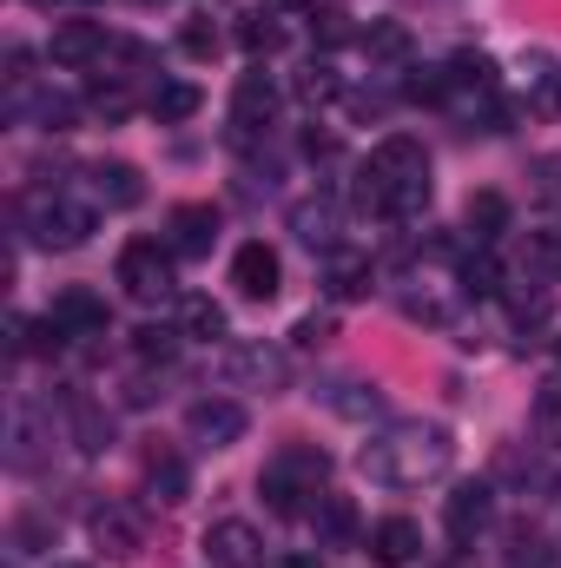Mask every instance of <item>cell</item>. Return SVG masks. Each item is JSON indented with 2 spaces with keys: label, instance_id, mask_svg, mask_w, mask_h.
Wrapping results in <instances>:
<instances>
[{
  "label": "cell",
  "instance_id": "cell-32",
  "mask_svg": "<svg viewBox=\"0 0 561 568\" xmlns=\"http://www.w3.org/2000/svg\"><path fill=\"white\" fill-rule=\"evenodd\" d=\"M86 106H93L100 120H126V113H133V87H126V73H113V80H93Z\"/></svg>",
  "mask_w": 561,
  "mask_h": 568
},
{
  "label": "cell",
  "instance_id": "cell-23",
  "mask_svg": "<svg viewBox=\"0 0 561 568\" xmlns=\"http://www.w3.org/2000/svg\"><path fill=\"white\" fill-rule=\"evenodd\" d=\"M145 106H152V120H159V126H178V120H192V113L205 106V93H198L192 80H159Z\"/></svg>",
  "mask_w": 561,
  "mask_h": 568
},
{
  "label": "cell",
  "instance_id": "cell-1",
  "mask_svg": "<svg viewBox=\"0 0 561 568\" xmlns=\"http://www.w3.org/2000/svg\"><path fill=\"white\" fill-rule=\"evenodd\" d=\"M449 463H456V443H449L442 424H390L377 429L364 443V456H357V469L377 489H422V483L449 476Z\"/></svg>",
  "mask_w": 561,
  "mask_h": 568
},
{
  "label": "cell",
  "instance_id": "cell-29",
  "mask_svg": "<svg viewBox=\"0 0 561 568\" xmlns=\"http://www.w3.org/2000/svg\"><path fill=\"white\" fill-rule=\"evenodd\" d=\"M456 284H462L469 297H496V291H502V265L489 258V245H476V252L456 265Z\"/></svg>",
  "mask_w": 561,
  "mask_h": 568
},
{
  "label": "cell",
  "instance_id": "cell-9",
  "mask_svg": "<svg viewBox=\"0 0 561 568\" xmlns=\"http://www.w3.org/2000/svg\"><path fill=\"white\" fill-rule=\"evenodd\" d=\"M185 429H192V443H205V449H232L252 417H245V404L238 397H198L192 410H185Z\"/></svg>",
  "mask_w": 561,
  "mask_h": 568
},
{
  "label": "cell",
  "instance_id": "cell-2",
  "mask_svg": "<svg viewBox=\"0 0 561 568\" xmlns=\"http://www.w3.org/2000/svg\"><path fill=\"white\" fill-rule=\"evenodd\" d=\"M324 476H330V456L317 443H284L258 476V496H265L272 516H310L317 496H324Z\"/></svg>",
  "mask_w": 561,
  "mask_h": 568
},
{
  "label": "cell",
  "instance_id": "cell-20",
  "mask_svg": "<svg viewBox=\"0 0 561 568\" xmlns=\"http://www.w3.org/2000/svg\"><path fill=\"white\" fill-rule=\"evenodd\" d=\"M304 523L317 529V542H324V549H344V542L357 536V509H350V496H330V489L317 496V509H310Z\"/></svg>",
  "mask_w": 561,
  "mask_h": 568
},
{
  "label": "cell",
  "instance_id": "cell-15",
  "mask_svg": "<svg viewBox=\"0 0 561 568\" xmlns=\"http://www.w3.org/2000/svg\"><path fill=\"white\" fill-rule=\"evenodd\" d=\"M489 523H496V496H489L482 483H462V489L442 503V529H449V542H476Z\"/></svg>",
  "mask_w": 561,
  "mask_h": 568
},
{
  "label": "cell",
  "instance_id": "cell-22",
  "mask_svg": "<svg viewBox=\"0 0 561 568\" xmlns=\"http://www.w3.org/2000/svg\"><path fill=\"white\" fill-rule=\"evenodd\" d=\"M145 489H152L165 509H178V503L192 496V476H185V463H178L172 449H152V456H145Z\"/></svg>",
  "mask_w": 561,
  "mask_h": 568
},
{
  "label": "cell",
  "instance_id": "cell-12",
  "mask_svg": "<svg viewBox=\"0 0 561 568\" xmlns=\"http://www.w3.org/2000/svg\"><path fill=\"white\" fill-rule=\"evenodd\" d=\"M205 562L212 568H258L265 562V536L245 516H225V523L205 529Z\"/></svg>",
  "mask_w": 561,
  "mask_h": 568
},
{
  "label": "cell",
  "instance_id": "cell-19",
  "mask_svg": "<svg viewBox=\"0 0 561 568\" xmlns=\"http://www.w3.org/2000/svg\"><path fill=\"white\" fill-rule=\"evenodd\" d=\"M40 443H53V436H47V429H40V417H33V410H27V404H20V410H13V417H7V463H13V469H27V476H33V469H40V463H47V449H40Z\"/></svg>",
  "mask_w": 561,
  "mask_h": 568
},
{
  "label": "cell",
  "instance_id": "cell-37",
  "mask_svg": "<svg viewBox=\"0 0 561 568\" xmlns=\"http://www.w3.org/2000/svg\"><path fill=\"white\" fill-rule=\"evenodd\" d=\"M404 317H410V324H449V297H436V291H404Z\"/></svg>",
  "mask_w": 561,
  "mask_h": 568
},
{
  "label": "cell",
  "instance_id": "cell-27",
  "mask_svg": "<svg viewBox=\"0 0 561 568\" xmlns=\"http://www.w3.org/2000/svg\"><path fill=\"white\" fill-rule=\"evenodd\" d=\"M522 272H529V284L561 278V232H529L522 239Z\"/></svg>",
  "mask_w": 561,
  "mask_h": 568
},
{
  "label": "cell",
  "instance_id": "cell-8",
  "mask_svg": "<svg viewBox=\"0 0 561 568\" xmlns=\"http://www.w3.org/2000/svg\"><path fill=\"white\" fill-rule=\"evenodd\" d=\"M284 284V258L265 245V239H245L238 252H232V291L238 297H252V304H272Z\"/></svg>",
  "mask_w": 561,
  "mask_h": 568
},
{
  "label": "cell",
  "instance_id": "cell-38",
  "mask_svg": "<svg viewBox=\"0 0 561 568\" xmlns=\"http://www.w3.org/2000/svg\"><path fill=\"white\" fill-rule=\"evenodd\" d=\"M442 73H449V87H489V73H496V67H489L482 53H456Z\"/></svg>",
  "mask_w": 561,
  "mask_h": 568
},
{
  "label": "cell",
  "instance_id": "cell-31",
  "mask_svg": "<svg viewBox=\"0 0 561 568\" xmlns=\"http://www.w3.org/2000/svg\"><path fill=\"white\" fill-rule=\"evenodd\" d=\"M529 424H536V443H542V449H561V384H542V390H536Z\"/></svg>",
  "mask_w": 561,
  "mask_h": 568
},
{
  "label": "cell",
  "instance_id": "cell-16",
  "mask_svg": "<svg viewBox=\"0 0 561 568\" xmlns=\"http://www.w3.org/2000/svg\"><path fill=\"white\" fill-rule=\"evenodd\" d=\"M86 185H93V199H100L106 212H133V205L145 199L140 165H126V159H100V165H86Z\"/></svg>",
  "mask_w": 561,
  "mask_h": 568
},
{
  "label": "cell",
  "instance_id": "cell-14",
  "mask_svg": "<svg viewBox=\"0 0 561 568\" xmlns=\"http://www.w3.org/2000/svg\"><path fill=\"white\" fill-rule=\"evenodd\" d=\"M290 232H297V245H310V252H324V258L344 252V212H337L330 199H297V205H290Z\"/></svg>",
  "mask_w": 561,
  "mask_h": 568
},
{
  "label": "cell",
  "instance_id": "cell-21",
  "mask_svg": "<svg viewBox=\"0 0 561 568\" xmlns=\"http://www.w3.org/2000/svg\"><path fill=\"white\" fill-rule=\"evenodd\" d=\"M357 47L370 53V67H404V60H410V27H404V20H370V27L357 33Z\"/></svg>",
  "mask_w": 561,
  "mask_h": 568
},
{
  "label": "cell",
  "instance_id": "cell-45",
  "mask_svg": "<svg viewBox=\"0 0 561 568\" xmlns=\"http://www.w3.org/2000/svg\"><path fill=\"white\" fill-rule=\"evenodd\" d=\"M53 568H86V562H53Z\"/></svg>",
  "mask_w": 561,
  "mask_h": 568
},
{
  "label": "cell",
  "instance_id": "cell-33",
  "mask_svg": "<svg viewBox=\"0 0 561 568\" xmlns=\"http://www.w3.org/2000/svg\"><path fill=\"white\" fill-rule=\"evenodd\" d=\"M178 337H185V331H172V324H140V331H133V351H140L145 364H172V357H178Z\"/></svg>",
  "mask_w": 561,
  "mask_h": 568
},
{
  "label": "cell",
  "instance_id": "cell-43",
  "mask_svg": "<svg viewBox=\"0 0 561 568\" xmlns=\"http://www.w3.org/2000/svg\"><path fill=\"white\" fill-rule=\"evenodd\" d=\"M152 397H159V390H152V377H133V384H126V404H133V410H145Z\"/></svg>",
  "mask_w": 561,
  "mask_h": 568
},
{
  "label": "cell",
  "instance_id": "cell-4",
  "mask_svg": "<svg viewBox=\"0 0 561 568\" xmlns=\"http://www.w3.org/2000/svg\"><path fill=\"white\" fill-rule=\"evenodd\" d=\"M218 371H225L232 390H265V397H278L284 384H290V357H284L278 344H265V337H238V344H225Z\"/></svg>",
  "mask_w": 561,
  "mask_h": 568
},
{
  "label": "cell",
  "instance_id": "cell-5",
  "mask_svg": "<svg viewBox=\"0 0 561 568\" xmlns=\"http://www.w3.org/2000/svg\"><path fill=\"white\" fill-rule=\"evenodd\" d=\"M172 265H178L172 245H159V239H126V252H120V291H126L133 304H165V297H172Z\"/></svg>",
  "mask_w": 561,
  "mask_h": 568
},
{
  "label": "cell",
  "instance_id": "cell-17",
  "mask_svg": "<svg viewBox=\"0 0 561 568\" xmlns=\"http://www.w3.org/2000/svg\"><path fill=\"white\" fill-rule=\"evenodd\" d=\"M364 549H370V562L377 568H410L422 556V529L410 523V516H384V523L370 529Z\"/></svg>",
  "mask_w": 561,
  "mask_h": 568
},
{
  "label": "cell",
  "instance_id": "cell-11",
  "mask_svg": "<svg viewBox=\"0 0 561 568\" xmlns=\"http://www.w3.org/2000/svg\"><path fill=\"white\" fill-rule=\"evenodd\" d=\"M47 317H53V331L73 344V337H106V297L100 291H86V284H67L53 304H47Z\"/></svg>",
  "mask_w": 561,
  "mask_h": 568
},
{
  "label": "cell",
  "instance_id": "cell-18",
  "mask_svg": "<svg viewBox=\"0 0 561 568\" xmlns=\"http://www.w3.org/2000/svg\"><path fill=\"white\" fill-rule=\"evenodd\" d=\"M165 245H172L178 258H212V245H218V212H212V205H178Z\"/></svg>",
  "mask_w": 561,
  "mask_h": 568
},
{
  "label": "cell",
  "instance_id": "cell-35",
  "mask_svg": "<svg viewBox=\"0 0 561 568\" xmlns=\"http://www.w3.org/2000/svg\"><path fill=\"white\" fill-rule=\"evenodd\" d=\"M178 47H185L192 60H212V53H218V27H212V13H192V20L178 27Z\"/></svg>",
  "mask_w": 561,
  "mask_h": 568
},
{
  "label": "cell",
  "instance_id": "cell-3",
  "mask_svg": "<svg viewBox=\"0 0 561 568\" xmlns=\"http://www.w3.org/2000/svg\"><path fill=\"white\" fill-rule=\"evenodd\" d=\"M20 232H27V245H40V252H80V245L93 239V205H73L67 192L33 185V192L20 199Z\"/></svg>",
  "mask_w": 561,
  "mask_h": 568
},
{
  "label": "cell",
  "instance_id": "cell-26",
  "mask_svg": "<svg viewBox=\"0 0 561 568\" xmlns=\"http://www.w3.org/2000/svg\"><path fill=\"white\" fill-rule=\"evenodd\" d=\"M330 297L337 304H357V297H370V284H377V272H370V258H350V252H337L330 258Z\"/></svg>",
  "mask_w": 561,
  "mask_h": 568
},
{
  "label": "cell",
  "instance_id": "cell-34",
  "mask_svg": "<svg viewBox=\"0 0 561 568\" xmlns=\"http://www.w3.org/2000/svg\"><path fill=\"white\" fill-rule=\"evenodd\" d=\"M238 40H245V53H278L284 27L272 20V13H245V20H238Z\"/></svg>",
  "mask_w": 561,
  "mask_h": 568
},
{
  "label": "cell",
  "instance_id": "cell-39",
  "mask_svg": "<svg viewBox=\"0 0 561 568\" xmlns=\"http://www.w3.org/2000/svg\"><path fill=\"white\" fill-rule=\"evenodd\" d=\"M33 120H40L47 133H67V126H73V100H67V93H40V100H33Z\"/></svg>",
  "mask_w": 561,
  "mask_h": 568
},
{
  "label": "cell",
  "instance_id": "cell-42",
  "mask_svg": "<svg viewBox=\"0 0 561 568\" xmlns=\"http://www.w3.org/2000/svg\"><path fill=\"white\" fill-rule=\"evenodd\" d=\"M304 351H317V344H330V317H297V331H290Z\"/></svg>",
  "mask_w": 561,
  "mask_h": 568
},
{
  "label": "cell",
  "instance_id": "cell-44",
  "mask_svg": "<svg viewBox=\"0 0 561 568\" xmlns=\"http://www.w3.org/2000/svg\"><path fill=\"white\" fill-rule=\"evenodd\" d=\"M272 568H317V562H304V556H284V562H272Z\"/></svg>",
  "mask_w": 561,
  "mask_h": 568
},
{
  "label": "cell",
  "instance_id": "cell-7",
  "mask_svg": "<svg viewBox=\"0 0 561 568\" xmlns=\"http://www.w3.org/2000/svg\"><path fill=\"white\" fill-rule=\"evenodd\" d=\"M357 179L377 185V192H390V185H417V179H429V152H422V140H410V133H390V140L370 145V159H364Z\"/></svg>",
  "mask_w": 561,
  "mask_h": 568
},
{
  "label": "cell",
  "instance_id": "cell-13",
  "mask_svg": "<svg viewBox=\"0 0 561 568\" xmlns=\"http://www.w3.org/2000/svg\"><path fill=\"white\" fill-rule=\"evenodd\" d=\"M106 53H113V40H106L100 20H60L53 40H47V60H53V67H93V60H106Z\"/></svg>",
  "mask_w": 561,
  "mask_h": 568
},
{
  "label": "cell",
  "instance_id": "cell-46",
  "mask_svg": "<svg viewBox=\"0 0 561 568\" xmlns=\"http://www.w3.org/2000/svg\"><path fill=\"white\" fill-rule=\"evenodd\" d=\"M555 364H561V337H555Z\"/></svg>",
  "mask_w": 561,
  "mask_h": 568
},
{
  "label": "cell",
  "instance_id": "cell-25",
  "mask_svg": "<svg viewBox=\"0 0 561 568\" xmlns=\"http://www.w3.org/2000/svg\"><path fill=\"white\" fill-rule=\"evenodd\" d=\"M67 424H73V443H80L86 456H100V449L113 443V417H106L100 404H86V397H73V404H67Z\"/></svg>",
  "mask_w": 561,
  "mask_h": 568
},
{
  "label": "cell",
  "instance_id": "cell-41",
  "mask_svg": "<svg viewBox=\"0 0 561 568\" xmlns=\"http://www.w3.org/2000/svg\"><path fill=\"white\" fill-rule=\"evenodd\" d=\"M404 93H410L417 106H436V100L449 93V73H442V67H422V73L410 80V87H404Z\"/></svg>",
  "mask_w": 561,
  "mask_h": 568
},
{
  "label": "cell",
  "instance_id": "cell-28",
  "mask_svg": "<svg viewBox=\"0 0 561 568\" xmlns=\"http://www.w3.org/2000/svg\"><path fill=\"white\" fill-rule=\"evenodd\" d=\"M178 331H185L192 344H218V337H225V304H212V297H185V304H178Z\"/></svg>",
  "mask_w": 561,
  "mask_h": 568
},
{
  "label": "cell",
  "instance_id": "cell-24",
  "mask_svg": "<svg viewBox=\"0 0 561 568\" xmlns=\"http://www.w3.org/2000/svg\"><path fill=\"white\" fill-rule=\"evenodd\" d=\"M462 225H469V239H476V245L502 239V232H509V199H502V192H469Z\"/></svg>",
  "mask_w": 561,
  "mask_h": 568
},
{
  "label": "cell",
  "instance_id": "cell-6",
  "mask_svg": "<svg viewBox=\"0 0 561 568\" xmlns=\"http://www.w3.org/2000/svg\"><path fill=\"white\" fill-rule=\"evenodd\" d=\"M272 113H278V87L265 80V67H252V73H238V87H232V145H258L272 133Z\"/></svg>",
  "mask_w": 561,
  "mask_h": 568
},
{
  "label": "cell",
  "instance_id": "cell-10",
  "mask_svg": "<svg viewBox=\"0 0 561 568\" xmlns=\"http://www.w3.org/2000/svg\"><path fill=\"white\" fill-rule=\"evenodd\" d=\"M86 529H93V542H100L113 562H133L145 549V516L133 503H100V509L86 516Z\"/></svg>",
  "mask_w": 561,
  "mask_h": 568
},
{
  "label": "cell",
  "instance_id": "cell-40",
  "mask_svg": "<svg viewBox=\"0 0 561 568\" xmlns=\"http://www.w3.org/2000/svg\"><path fill=\"white\" fill-rule=\"evenodd\" d=\"M310 33H317L324 47H344V40H350V20H344L337 7H310Z\"/></svg>",
  "mask_w": 561,
  "mask_h": 568
},
{
  "label": "cell",
  "instance_id": "cell-30",
  "mask_svg": "<svg viewBox=\"0 0 561 568\" xmlns=\"http://www.w3.org/2000/svg\"><path fill=\"white\" fill-rule=\"evenodd\" d=\"M337 93H344V80H337L330 60H310V67L297 73V100H304V106H330Z\"/></svg>",
  "mask_w": 561,
  "mask_h": 568
},
{
  "label": "cell",
  "instance_id": "cell-36",
  "mask_svg": "<svg viewBox=\"0 0 561 568\" xmlns=\"http://www.w3.org/2000/svg\"><path fill=\"white\" fill-rule=\"evenodd\" d=\"M330 410H337V417H377V410H384V397H377L370 384H337Z\"/></svg>",
  "mask_w": 561,
  "mask_h": 568
}]
</instances>
